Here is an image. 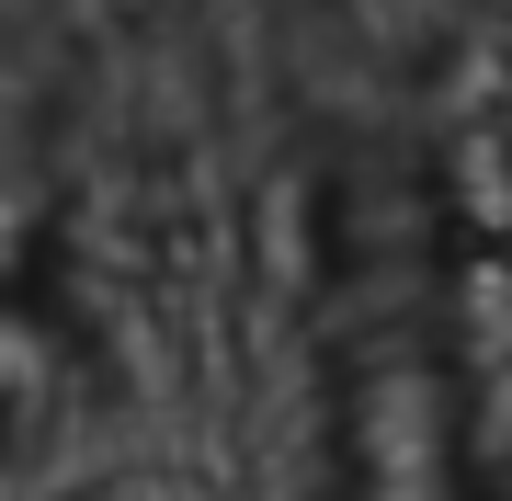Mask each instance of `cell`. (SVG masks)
I'll return each mask as SVG.
<instances>
[{
    "instance_id": "6da1fadb",
    "label": "cell",
    "mask_w": 512,
    "mask_h": 501,
    "mask_svg": "<svg viewBox=\"0 0 512 501\" xmlns=\"http://www.w3.org/2000/svg\"><path fill=\"white\" fill-rule=\"evenodd\" d=\"M46 194V92L12 46H0V228H23Z\"/></svg>"
}]
</instances>
